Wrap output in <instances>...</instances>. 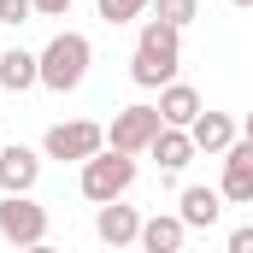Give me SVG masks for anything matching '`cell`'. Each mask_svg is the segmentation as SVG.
Masks as SVG:
<instances>
[{"label":"cell","mask_w":253,"mask_h":253,"mask_svg":"<svg viewBox=\"0 0 253 253\" xmlns=\"http://www.w3.org/2000/svg\"><path fill=\"white\" fill-rule=\"evenodd\" d=\"M224 253H253V224H242V230H230V242H224Z\"/></svg>","instance_id":"cell-19"},{"label":"cell","mask_w":253,"mask_h":253,"mask_svg":"<svg viewBox=\"0 0 253 253\" xmlns=\"http://www.w3.org/2000/svg\"><path fill=\"white\" fill-rule=\"evenodd\" d=\"M18 253H59V248H47V242H36V248H18Z\"/></svg>","instance_id":"cell-22"},{"label":"cell","mask_w":253,"mask_h":253,"mask_svg":"<svg viewBox=\"0 0 253 253\" xmlns=\"http://www.w3.org/2000/svg\"><path fill=\"white\" fill-rule=\"evenodd\" d=\"M183 242H189V224H183L177 212L141 218V253H183Z\"/></svg>","instance_id":"cell-11"},{"label":"cell","mask_w":253,"mask_h":253,"mask_svg":"<svg viewBox=\"0 0 253 253\" xmlns=\"http://www.w3.org/2000/svg\"><path fill=\"white\" fill-rule=\"evenodd\" d=\"M153 18L171 24V30H189L194 18H200V0H153Z\"/></svg>","instance_id":"cell-16"},{"label":"cell","mask_w":253,"mask_h":253,"mask_svg":"<svg viewBox=\"0 0 253 253\" xmlns=\"http://www.w3.org/2000/svg\"><path fill=\"white\" fill-rule=\"evenodd\" d=\"M94 12L106 24H135L141 12H153V0H94Z\"/></svg>","instance_id":"cell-17"},{"label":"cell","mask_w":253,"mask_h":253,"mask_svg":"<svg viewBox=\"0 0 253 253\" xmlns=\"http://www.w3.org/2000/svg\"><path fill=\"white\" fill-rule=\"evenodd\" d=\"M218 194L236 200V206H253V141H236L224 153V183H218Z\"/></svg>","instance_id":"cell-9"},{"label":"cell","mask_w":253,"mask_h":253,"mask_svg":"<svg viewBox=\"0 0 253 253\" xmlns=\"http://www.w3.org/2000/svg\"><path fill=\"white\" fill-rule=\"evenodd\" d=\"M135 153H94L88 165H83V177H77V189H83V200H94V206H112V200H124L129 189H135Z\"/></svg>","instance_id":"cell-3"},{"label":"cell","mask_w":253,"mask_h":253,"mask_svg":"<svg viewBox=\"0 0 253 253\" xmlns=\"http://www.w3.org/2000/svg\"><path fill=\"white\" fill-rule=\"evenodd\" d=\"M42 153H47V159H77V165H88L94 153H106V129L94 124V118L53 124V129H47V141H42Z\"/></svg>","instance_id":"cell-6"},{"label":"cell","mask_w":253,"mask_h":253,"mask_svg":"<svg viewBox=\"0 0 253 253\" xmlns=\"http://www.w3.org/2000/svg\"><path fill=\"white\" fill-rule=\"evenodd\" d=\"M36 59H42V88L71 94V88H83V77H88V65H94V42H88L83 30H59Z\"/></svg>","instance_id":"cell-2"},{"label":"cell","mask_w":253,"mask_h":253,"mask_svg":"<svg viewBox=\"0 0 253 253\" xmlns=\"http://www.w3.org/2000/svg\"><path fill=\"white\" fill-rule=\"evenodd\" d=\"M77 0H36V18H65Z\"/></svg>","instance_id":"cell-20"},{"label":"cell","mask_w":253,"mask_h":253,"mask_svg":"<svg viewBox=\"0 0 253 253\" xmlns=\"http://www.w3.org/2000/svg\"><path fill=\"white\" fill-rule=\"evenodd\" d=\"M0 236L12 248H36L47 242V206L30 194H0Z\"/></svg>","instance_id":"cell-5"},{"label":"cell","mask_w":253,"mask_h":253,"mask_svg":"<svg viewBox=\"0 0 253 253\" xmlns=\"http://www.w3.org/2000/svg\"><path fill=\"white\" fill-rule=\"evenodd\" d=\"M159 129H165L159 106L135 100V106H124V112H112V124H106V147H112V153H135V159H141V153L159 141Z\"/></svg>","instance_id":"cell-4"},{"label":"cell","mask_w":253,"mask_h":253,"mask_svg":"<svg viewBox=\"0 0 253 253\" xmlns=\"http://www.w3.org/2000/svg\"><path fill=\"white\" fill-rule=\"evenodd\" d=\"M230 6H242V12H253V0H230Z\"/></svg>","instance_id":"cell-23"},{"label":"cell","mask_w":253,"mask_h":253,"mask_svg":"<svg viewBox=\"0 0 253 253\" xmlns=\"http://www.w3.org/2000/svg\"><path fill=\"white\" fill-rule=\"evenodd\" d=\"M94 236H100L106 248H129V242H141V212L124 206V200L100 206V212H94Z\"/></svg>","instance_id":"cell-10"},{"label":"cell","mask_w":253,"mask_h":253,"mask_svg":"<svg viewBox=\"0 0 253 253\" xmlns=\"http://www.w3.org/2000/svg\"><path fill=\"white\" fill-rule=\"evenodd\" d=\"M30 18H36V0H0V24L18 30V24H30Z\"/></svg>","instance_id":"cell-18"},{"label":"cell","mask_w":253,"mask_h":253,"mask_svg":"<svg viewBox=\"0 0 253 253\" xmlns=\"http://www.w3.org/2000/svg\"><path fill=\"white\" fill-rule=\"evenodd\" d=\"M177 218H183L189 230H212V224L224 218V194H218V189H183Z\"/></svg>","instance_id":"cell-13"},{"label":"cell","mask_w":253,"mask_h":253,"mask_svg":"<svg viewBox=\"0 0 253 253\" xmlns=\"http://www.w3.org/2000/svg\"><path fill=\"white\" fill-rule=\"evenodd\" d=\"M242 141H253V112H248V118H242Z\"/></svg>","instance_id":"cell-21"},{"label":"cell","mask_w":253,"mask_h":253,"mask_svg":"<svg viewBox=\"0 0 253 253\" xmlns=\"http://www.w3.org/2000/svg\"><path fill=\"white\" fill-rule=\"evenodd\" d=\"M147 153H153V165H159L165 177H177V171L194 159V141H189V129H159V141H153Z\"/></svg>","instance_id":"cell-15"},{"label":"cell","mask_w":253,"mask_h":253,"mask_svg":"<svg viewBox=\"0 0 253 253\" xmlns=\"http://www.w3.org/2000/svg\"><path fill=\"white\" fill-rule=\"evenodd\" d=\"M36 83H42V59H36V53H24V47H6V53H0V88L24 94V88H36Z\"/></svg>","instance_id":"cell-14"},{"label":"cell","mask_w":253,"mask_h":253,"mask_svg":"<svg viewBox=\"0 0 253 253\" xmlns=\"http://www.w3.org/2000/svg\"><path fill=\"white\" fill-rule=\"evenodd\" d=\"M153 106H159V118H165V129H189L194 118L206 112V106H200V94H194L189 83H165Z\"/></svg>","instance_id":"cell-12"},{"label":"cell","mask_w":253,"mask_h":253,"mask_svg":"<svg viewBox=\"0 0 253 253\" xmlns=\"http://www.w3.org/2000/svg\"><path fill=\"white\" fill-rule=\"evenodd\" d=\"M189 141H194V153H212V159H224L236 141H242V124L230 118V112H200L189 124Z\"/></svg>","instance_id":"cell-8"},{"label":"cell","mask_w":253,"mask_h":253,"mask_svg":"<svg viewBox=\"0 0 253 253\" xmlns=\"http://www.w3.org/2000/svg\"><path fill=\"white\" fill-rule=\"evenodd\" d=\"M42 183V153L24 147V141H0V194H30Z\"/></svg>","instance_id":"cell-7"},{"label":"cell","mask_w":253,"mask_h":253,"mask_svg":"<svg viewBox=\"0 0 253 253\" xmlns=\"http://www.w3.org/2000/svg\"><path fill=\"white\" fill-rule=\"evenodd\" d=\"M177 65H183V30L147 18L135 36V53H129V77L141 88H165V83H177Z\"/></svg>","instance_id":"cell-1"}]
</instances>
